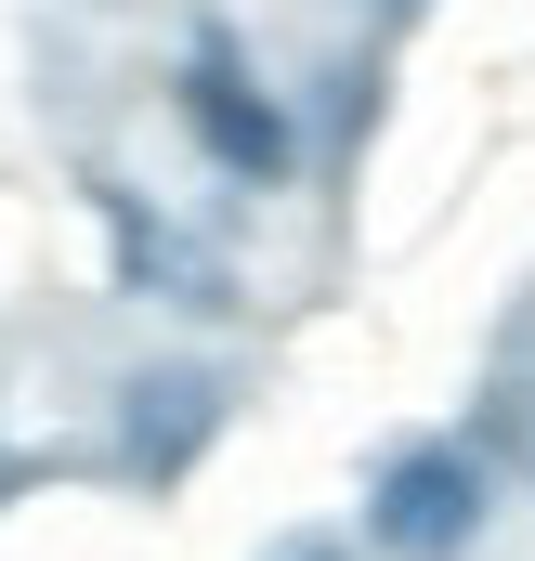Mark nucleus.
Here are the masks:
<instances>
[{
  "instance_id": "f257e3e1",
  "label": "nucleus",
  "mask_w": 535,
  "mask_h": 561,
  "mask_svg": "<svg viewBox=\"0 0 535 561\" xmlns=\"http://www.w3.org/2000/svg\"><path fill=\"white\" fill-rule=\"evenodd\" d=\"M170 105H183V131L209 144L236 183H287V157H300V144H287V105H274L262 79L236 66V39H223V26H196V39H183V79H170Z\"/></svg>"
},
{
  "instance_id": "f03ea898",
  "label": "nucleus",
  "mask_w": 535,
  "mask_h": 561,
  "mask_svg": "<svg viewBox=\"0 0 535 561\" xmlns=\"http://www.w3.org/2000/svg\"><path fill=\"white\" fill-rule=\"evenodd\" d=\"M470 523H483V470L457 444H405L392 470H379V496H366V536L392 561H457Z\"/></svg>"
},
{
  "instance_id": "7ed1b4c3",
  "label": "nucleus",
  "mask_w": 535,
  "mask_h": 561,
  "mask_svg": "<svg viewBox=\"0 0 535 561\" xmlns=\"http://www.w3.org/2000/svg\"><path fill=\"white\" fill-rule=\"evenodd\" d=\"M196 431H209V379H196V366L132 379V457H144V470H183V457H196Z\"/></svg>"
},
{
  "instance_id": "20e7f679",
  "label": "nucleus",
  "mask_w": 535,
  "mask_h": 561,
  "mask_svg": "<svg viewBox=\"0 0 535 561\" xmlns=\"http://www.w3.org/2000/svg\"><path fill=\"white\" fill-rule=\"evenodd\" d=\"M105 196V236H118V275L132 287H183V300H209V262L170 236V222H144V196H118V183H92Z\"/></svg>"
},
{
  "instance_id": "39448f33",
  "label": "nucleus",
  "mask_w": 535,
  "mask_h": 561,
  "mask_svg": "<svg viewBox=\"0 0 535 561\" xmlns=\"http://www.w3.org/2000/svg\"><path fill=\"white\" fill-rule=\"evenodd\" d=\"M274 561H340V549H327V536H300V549H274Z\"/></svg>"
},
{
  "instance_id": "423d86ee",
  "label": "nucleus",
  "mask_w": 535,
  "mask_h": 561,
  "mask_svg": "<svg viewBox=\"0 0 535 561\" xmlns=\"http://www.w3.org/2000/svg\"><path fill=\"white\" fill-rule=\"evenodd\" d=\"M392 13H418V0H392Z\"/></svg>"
}]
</instances>
